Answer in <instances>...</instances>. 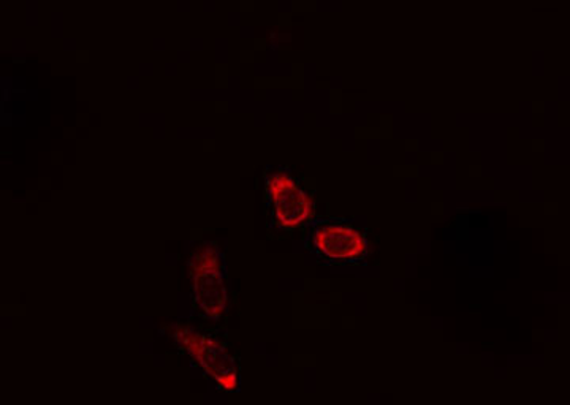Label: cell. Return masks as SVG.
I'll list each match as a JSON object with an SVG mask.
<instances>
[{
  "label": "cell",
  "mask_w": 570,
  "mask_h": 405,
  "mask_svg": "<svg viewBox=\"0 0 570 405\" xmlns=\"http://www.w3.org/2000/svg\"><path fill=\"white\" fill-rule=\"evenodd\" d=\"M190 298L195 313L209 324H220L230 309L224 254L213 243H200L187 258Z\"/></svg>",
  "instance_id": "obj_1"
},
{
  "label": "cell",
  "mask_w": 570,
  "mask_h": 405,
  "mask_svg": "<svg viewBox=\"0 0 570 405\" xmlns=\"http://www.w3.org/2000/svg\"><path fill=\"white\" fill-rule=\"evenodd\" d=\"M265 197L269 227L292 234L316 220V198L288 168H269L265 175Z\"/></svg>",
  "instance_id": "obj_2"
},
{
  "label": "cell",
  "mask_w": 570,
  "mask_h": 405,
  "mask_svg": "<svg viewBox=\"0 0 570 405\" xmlns=\"http://www.w3.org/2000/svg\"><path fill=\"white\" fill-rule=\"evenodd\" d=\"M168 333L220 392H238L242 385L238 359L219 337L184 324L171 325Z\"/></svg>",
  "instance_id": "obj_3"
},
{
  "label": "cell",
  "mask_w": 570,
  "mask_h": 405,
  "mask_svg": "<svg viewBox=\"0 0 570 405\" xmlns=\"http://www.w3.org/2000/svg\"><path fill=\"white\" fill-rule=\"evenodd\" d=\"M306 246L326 265L363 264L371 255L366 231L341 219L314 220L307 231Z\"/></svg>",
  "instance_id": "obj_4"
}]
</instances>
